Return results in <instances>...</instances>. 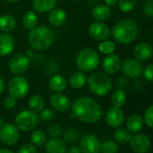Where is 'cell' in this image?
<instances>
[{
    "label": "cell",
    "instance_id": "obj_1",
    "mask_svg": "<svg viewBox=\"0 0 153 153\" xmlns=\"http://www.w3.org/2000/svg\"><path fill=\"white\" fill-rule=\"evenodd\" d=\"M71 111L78 120L84 123H96L103 115L99 103L90 97H80L76 98L71 104Z\"/></svg>",
    "mask_w": 153,
    "mask_h": 153
},
{
    "label": "cell",
    "instance_id": "obj_2",
    "mask_svg": "<svg viewBox=\"0 0 153 153\" xmlns=\"http://www.w3.org/2000/svg\"><path fill=\"white\" fill-rule=\"evenodd\" d=\"M139 34V26L132 19H122L118 21L111 31L114 40L123 45L132 43Z\"/></svg>",
    "mask_w": 153,
    "mask_h": 153
},
{
    "label": "cell",
    "instance_id": "obj_3",
    "mask_svg": "<svg viewBox=\"0 0 153 153\" xmlns=\"http://www.w3.org/2000/svg\"><path fill=\"white\" fill-rule=\"evenodd\" d=\"M27 40L33 49L36 51H45L53 44L55 35L50 27L39 25L29 31Z\"/></svg>",
    "mask_w": 153,
    "mask_h": 153
},
{
    "label": "cell",
    "instance_id": "obj_4",
    "mask_svg": "<svg viewBox=\"0 0 153 153\" xmlns=\"http://www.w3.org/2000/svg\"><path fill=\"white\" fill-rule=\"evenodd\" d=\"M87 86L90 93L97 97L107 95L113 88V80L110 75L97 71L89 75L87 79Z\"/></svg>",
    "mask_w": 153,
    "mask_h": 153
},
{
    "label": "cell",
    "instance_id": "obj_5",
    "mask_svg": "<svg viewBox=\"0 0 153 153\" xmlns=\"http://www.w3.org/2000/svg\"><path fill=\"white\" fill-rule=\"evenodd\" d=\"M75 62L79 70L83 72H93L100 64V57L95 49L84 48L76 54Z\"/></svg>",
    "mask_w": 153,
    "mask_h": 153
},
{
    "label": "cell",
    "instance_id": "obj_6",
    "mask_svg": "<svg viewBox=\"0 0 153 153\" xmlns=\"http://www.w3.org/2000/svg\"><path fill=\"white\" fill-rule=\"evenodd\" d=\"M30 84L24 75H16L9 80L7 85L8 95L17 99L24 98L29 92Z\"/></svg>",
    "mask_w": 153,
    "mask_h": 153
},
{
    "label": "cell",
    "instance_id": "obj_7",
    "mask_svg": "<svg viewBox=\"0 0 153 153\" xmlns=\"http://www.w3.org/2000/svg\"><path fill=\"white\" fill-rule=\"evenodd\" d=\"M39 123L37 114L28 110L20 111L15 117V124L22 131H33Z\"/></svg>",
    "mask_w": 153,
    "mask_h": 153
},
{
    "label": "cell",
    "instance_id": "obj_8",
    "mask_svg": "<svg viewBox=\"0 0 153 153\" xmlns=\"http://www.w3.org/2000/svg\"><path fill=\"white\" fill-rule=\"evenodd\" d=\"M121 69L123 75L129 79H139L142 76L143 65L135 58H128L122 61Z\"/></svg>",
    "mask_w": 153,
    "mask_h": 153
},
{
    "label": "cell",
    "instance_id": "obj_9",
    "mask_svg": "<svg viewBox=\"0 0 153 153\" xmlns=\"http://www.w3.org/2000/svg\"><path fill=\"white\" fill-rule=\"evenodd\" d=\"M19 129L15 123H7L0 127V140L7 146H13L19 140Z\"/></svg>",
    "mask_w": 153,
    "mask_h": 153
},
{
    "label": "cell",
    "instance_id": "obj_10",
    "mask_svg": "<svg viewBox=\"0 0 153 153\" xmlns=\"http://www.w3.org/2000/svg\"><path fill=\"white\" fill-rule=\"evenodd\" d=\"M9 70L12 74L24 75L30 67V58L23 53L14 55L9 60Z\"/></svg>",
    "mask_w": 153,
    "mask_h": 153
},
{
    "label": "cell",
    "instance_id": "obj_11",
    "mask_svg": "<svg viewBox=\"0 0 153 153\" xmlns=\"http://www.w3.org/2000/svg\"><path fill=\"white\" fill-rule=\"evenodd\" d=\"M79 149L82 153H100L101 142L95 134L87 133L80 139Z\"/></svg>",
    "mask_w": 153,
    "mask_h": 153
},
{
    "label": "cell",
    "instance_id": "obj_12",
    "mask_svg": "<svg viewBox=\"0 0 153 153\" xmlns=\"http://www.w3.org/2000/svg\"><path fill=\"white\" fill-rule=\"evenodd\" d=\"M88 33L93 40L97 42H103L110 38L111 30L105 23L95 21L89 25Z\"/></svg>",
    "mask_w": 153,
    "mask_h": 153
},
{
    "label": "cell",
    "instance_id": "obj_13",
    "mask_svg": "<svg viewBox=\"0 0 153 153\" xmlns=\"http://www.w3.org/2000/svg\"><path fill=\"white\" fill-rule=\"evenodd\" d=\"M130 147L136 153H146L150 149V140L143 133L131 135L130 139Z\"/></svg>",
    "mask_w": 153,
    "mask_h": 153
},
{
    "label": "cell",
    "instance_id": "obj_14",
    "mask_svg": "<svg viewBox=\"0 0 153 153\" xmlns=\"http://www.w3.org/2000/svg\"><path fill=\"white\" fill-rule=\"evenodd\" d=\"M122 66V59L119 55L112 53L107 55L103 62H102V68L105 73L108 75H115L121 69Z\"/></svg>",
    "mask_w": 153,
    "mask_h": 153
},
{
    "label": "cell",
    "instance_id": "obj_15",
    "mask_svg": "<svg viewBox=\"0 0 153 153\" xmlns=\"http://www.w3.org/2000/svg\"><path fill=\"white\" fill-rule=\"evenodd\" d=\"M105 121L112 128L120 127L124 122V114L120 107L111 106L105 113Z\"/></svg>",
    "mask_w": 153,
    "mask_h": 153
},
{
    "label": "cell",
    "instance_id": "obj_16",
    "mask_svg": "<svg viewBox=\"0 0 153 153\" xmlns=\"http://www.w3.org/2000/svg\"><path fill=\"white\" fill-rule=\"evenodd\" d=\"M51 107L60 113L68 112L71 108V102L68 97L62 93H54L50 98Z\"/></svg>",
    "mask_w": 153,
    "mask_h": 153
},
{
    "label": "cell",
    "instance_id": "obj_17",
    "mask_svg": "<svg viewBox=\"0 0 153 153\" xmlns=\"http://www.w3.org/2000/svg\"><path fill=\"white\" fill-rule=\"evenodd\" d=\"M16 47V41L10 33H0V56L6 57L11 54Z\"/></svg>",
    "mask_w": 153,
    "mask_h": 153
},
{
    "label": "cell",
    "instance_id": "obj_18",
    "mask_svg": "<svg viewBox=\"0 0 153 153\" xmlns=\"http://www.w3.org/2000/svg\"><path fill=\"white\" fill-rule=\"evenodd\" d=\"M132 54L136 59L146 61L153 56V48L148 42H140L134 46Z\"/></svg>",
    "mask_w": 153,
    "mask_h": 153
},
{
    "label": "cell",
    "instance_id": "obj_19",
    "mask_svg": "<svg viewBox=\"0 0 153 153\" xmlns=\"http://www.w3.org/2000/svg\"><path fill=\"white\" fill-rule=\"evenodd\" d=\"M48 87L53 93H62L68 87V80L59 74H54L51 76Z\"/></svg>",
    "mask_w": 153,
    "mask_h": 153
},
{
    "label": "cell",
    "instance_id": "obj_20",
    "mask_svg": "<svg viewBox=\"0 0 153 153\" xmlns=\"http://www.w3.org/2000/svg\"><path fill=\"white\" fill-rule=\"evenodd\" d=\"M66 20H67V13L64 9L60 7H55L49 12L48 21L50 25L54 27H59L63 25Z\"/></svg>",
    "mask_w": 153,
    "mask_h": 153
},
{
    "label": "cell",
    "instance_id": "obj_21",
    "mask_svg": "<svg viewBox=\"0 0 153 153\" xmlns=\"http://www.w3.org/2000/svg\"><path fill=\"white\" fill-rule=\"evenodd\" d=\"M45 150L47 153H66L67 144L59 138H51L45 142Z\"/></svg>",
    "mask_w": 153,
    "mask_h": 153
},
{
    "label": "cell",
    "instance_id": "obj_22",
    "mask_svg": "<svg viewBox=\"0 0 153 153\" xmlns=\"http://www.w3.org/2000/svg\"><path fill=\"white\" fill-rule=\"evenodd\" d=\"M57 6V0H33V10L36 13L43 14L51 11Z\"/></svg>",
    "mask_w": 153,
    "mask_h": 153
},
{
    "label": "cell",
    "instance_id": "obj_23",
    "mask_svg": "<svg viewBox=\"0 0 153 153\" xmlns=\"http://www.w3.org/2000/svg\"><path fill=\"white\" fill-rule=\"evenodd\" d=\"M91 16L96 22H105L111 16V9L105 5H97L91 11Z\"/></svg>",
    "mask_w": 153,
    "mask_h": 153
},
{
    "label": "cell",
    "instance_id": "obj_24",
    "mask_svg": "<svg viewBox=\"0 0 153 153\" xmlns=\"http://www.w3.org/2000/svg\"><path fill=\"white\" fill-rule=\"evenodd\" d=\"M87 76L83 71L74 72L68 79V84L74 89H81L87 85Z\"/></svg>",
    "mask_w": 153,
    "mask_h": 153
},
{
    "label": "cell",
    "instance_id": "obj_25",
    "mask_svg": "<svg viewBox=\"0 0 153 153\" xmlns=\"http://www.w3.org/2000/svg\"><path fill=\"white\" fill-rule=\"evenodd\" d=\"M17 26L16 18L8 14L0 16V31L2 33H11Z\"/></svg>",
    "mask_w": 153,
    "mask_h": 153
},
{
    "label": "cell",
    "instance_id": "obj_26",
    "mask_svg": "<svg viewBox=\"0 0 153 153\" xmlns=\"http://www.w3.org/2000/svg\"><path fill=\"white\" fill-rule=\"evenodd\" d=\"M45 100L41 95H33L28 100V109L35 114H39L44 109Z\"/></svg>",
    "mask_w": 153,
    "mask_h": 153
},
{
    "label": "cell",
    "instance_id": "obj_27",
    "mask_svg": "<svg viewBox=\"0 0 153 153\" xmlns=\"http://www.w3.org/2000/svg\"><path fill=\"white\" fill-rule=\"evenodd\" d=\"M126 127L130 132H138L143 127V119L139 114H132L127 119Z\"/></svg>",
    "mask_w": 153,
    "mask_h": 153
},
{
    "label": "cell",
    "instance_id": "obj_28",
    "mask_svg": "<svg viewBox=\"0 0 153 153\" xmlns=\"http://www.w3.org/2000/svg\"><path fill=\"white\" fill-rule=\"evenodd\" d=\"M38 24V17L36 12L33 10H29L27 11L22 18V25L26 30H32L35 26H37Z\"/></svg>",
    "mask_w": 153,
    "mask_h": 153
},
{
    "label": "cell",
    "instance_id": "obj_29",
    "mask_svg": "<svg viewBox=\"0 0 153 153\" xmlns=\"http://www.w3.org/2000/svg\"><path fill=\"white\" fill-rule=\"evenodd\" d=\"M126 100H127V95H126V92L123 88H119L117 89H115L112 95V97H111V102H112V105L114 106H116V107H120L122 108L125 103H126Z\"/></svg>",
    "mask_w": 153,
    "mask_h": 153
},
{
    "label": "cell",
    "instance_id": "obj_30",
    "mask_svg": "<svg viewBox=\"0 0 153 153\" xmlns=\"http://www.w3.org/2000/svg\"><path fill=\"white\" fill-rule=\"evenodd\" d=\"M30 140H31V143L33 144L34 146L42 147L45 144L47 140V134L45 133L44 131L37 129L32 132Z\"/></svg>",
    "mask_w": 153,
    "mask_h": 153
},
{
    "label": "cell",
    "instance_id": "obj_31",
    "mask_svg": "<svg viewBox=\"0 0 153 153\" xmlns=\"http://www.w3.org/2000/svg\"><path fill=\"white\" fill-rule=\"evenodd\" d=\"M61 136L63 138V140H65L68 143H73L79 140V133L76 129H75L73 127H69V128H67L64 131H62Z\"/></svg>",
    "mask_w": 153,
    "mask_h": 153
},
{
    "label": "cell",
    "instance_id": "obj_32",
    "mask_svg": "<svg viewBox=\"0 0 153 153\" xmlns=\"http://www.w3.org/2000/svg\"><path fill=\"white\" fill-rule=\"evenodd\" d=\"M131 137V132L125 128H118L114 132L115 140L122 144H125V143L129 142Z\"/></svg>",
    "mask_w": 153,
    "mask_h": 153
},
{
    "label": "cell",
    "instance_id": "obj_33",
    "mask_svg": "<svg viewBox=\"0 0 153 153\" xmlns=\"http://www.w3.org/2000/svg\"><path fill=\"white\" fill-rule=\"evenodd\" d=\"M137 0H118V8L123 13H130L136 7Z\"/></svg>",
    "mask_w": 153,
    "mask_h": 153
},
{
    "label": "cell",
    "instance_id": "obj_34",
    "mask_svg": "<svg viewBox=\"0 0 153 153\" xmlns=\"http://www.w3.org/2000/svg\"><path fill=\"white\" fill-rule=\"evenodd\" d=\"M115 49H116V46H115L114 42H113L112 41H109V40L101 42V43L98 46L99 51L105 55H109V54L114 53Z\"/></svg>",
    "mask_w": 153,
    "mask_h": 153
},
{
    "label": "cell",
    "instance_id": "obj_35",
    "mask_svg": "<svg viewBox=\"0 0 153 153\" xmlns=\"http://www.w3.org/2000/svg\"><path fill=\"white\" fill-rule=\"evenodd\" d=\"M118 145L113 140H106L101 144V152L102 153H117Z\"/></svg>",
    "mask_w": 153,
    "mask_h": 153
},
{
    "label": "cell",
    "instance_id": "obj_36",
    "mask_svg": "<svg viewBox=\"0 0 153 153\" xmlns=\"http://www.w3.org/2000/svg\"><path fill=\"white\" fill-rule=\"evenodd\" d=\"M39 118L43 123H51L55 118V113H54L53 110H51L50 108H45V109H43L42 111L40 112Z\"/></svg>",
    "mask_w": 153,
    "mask_h": 153
},
{
    "label": "cell",
    "instance_id": "obj_37",
    "mask_svg": "<svg viewBox=\"0 0 153 153\" xmlns=\"http://www.w3.org/2000/svg\"><path fill=\"white\" fill-rule=\"evenodd\" d=\"M143 122L150 128H153V105H149L144 112Z\"/></svg>",
    "mask_w": 153,
    "mask_h": 153
},
{
    "label": "cell",
    "instance_id": "obj_38",
    "mask_svg": "<svg viewBox=\"0 0 153 153\" xmlns=\"http://www.w3.org/2000/svg\"><path fill=\"white\" fill-rule=\"evenodd\" d=\"M62 128L60 125L52 123L48 127V133L51 137L52 138H59L62 134Z\"/></svg>",
    "mask_w": 153,
    "mask_h": 153
},
{
    "label": "cell",
    "instance_id": "obj_39",
    "mask_svg": "<svg viewBox=\"0 0 153 153\" xmlns=\"http://www.w3.org/2000/svg\"><path fill=\"white\" fill-rule=\"evenodd\" d=\"M142 76L146 81L153 82V63L149 64L145 68H143Z\"/></svg>",
    "mask_w": 153,
    "mask_h": 153
},
{
    "label": "cell",
    "instance_id": "obj_40",
    "mask_svg": "<svg viewBox=\"0 0 153 153\" xmlns=\"http://www.w3.org/2000/svg\"><path fill=\"white\" fill-rule=\"evenodd\" d=\"M17 153H37V149L32 143H25L19 148Z\"/></svg>",
    "mask_w": 153,
    "mask_h": 153
},
{
    "label": "cell",
    "instance_id": "obj_41",
    "mask_svg": "<svg viewBox=\"0 0 153 153\" xmlns=\"http://www.w3.org/2000/svg\"><path fill=\"white\" fill-rule=\"evenodd\" d=\"M143 12L149 17H153V0H146L143 4Z\"/></svg>",
    "mask_w": 153,
    "mask_h": 153
},
{
    "label": "cell",
    "instance_id": "obj_42",
    "mask_svg": "<svg viewBox=\"0 0 153 153\" xmlns=\"http://www.w3.org/2000/svg\"><path fill=\"white\" fill-rule=\"evenodd\" d=\"M3 105L7 110H12L16 106V99L11 96H8L5 98Z\"/></svg>",
    "mask_w": 153,
    "mask_h": 153
},
{
    "label": "cell",
    "instance_id": "obj_43",
    "mask_svg": "<svg viewBox=\"0 0 153 153\" xmlns=\"http://www.w3.org/2000/svg\"><path fill=\"white\" fill-rule=\"evenodd\" d=\"M118 0H105V5L108 7H114L117 6Z\"/></svg>",
    "mask_w": 153,
    "mask_h": 153
},
{
    "label": "cell",
    "instance_id": "obj_44",
    "mask_svg": "<svg viewBox=\"0 0 153 153\" xmlns=\"http://www.w3.org/2000/svg\"><path fill=\"white\" fill-rule=\"evenodd\" d=\"M66 153H82V151H81V149L79 147L73 146V147L69 148L68 149H67Z\"/></svg>",
    "mask_w": 153,
    "mask_h": 153
},
{
    "label": "cell",
    "instance_id": "obj_45",
    "mask_svg": "<svg viewBox=\"0 0 153 153\" xmlns=\"http://www.w3.org/2000/svg\"><path fill=\"white\" fill-rule=\"evenodd\" d=\"M5 88H6L5 80H4V79L2 78V76H0V95H1L5 91Z\"/></svg>",
    "mask_w": 153,
    "mask_h": 153
},
{
    "label": "cell",
    "instance_id": "obj_46",
    "mask_svg": "<svg viewBox=\"0 0 153 153\" xmlns=\"http://www.w3.org/2000/svg\"><path fill=\"white\" fill-rule=\"evenodd\" d=\"M118 85L120 86V88H123V87H124V86H126V84H127V80L124 79V78H119L118 79Z\"/></svg>",
    "mask_w": 153,
    "mask_h": 153
},
{
    "label": "cell",
    "instance_id": "obj_47",
    "mask_svg": "<svg viewBox=\"0 0 153 153\" xmlns=\"http://www.w3.org/2000/svg\"><path fill=\"white\" fill-rule=\"evenodd\" d=\"M0 153H15V152L8 149H0Z\"/></svg>",
    "mask_w": 153,
    "mask_h": 153
},
{
    "label": "cell",
    "instance_id": "obj_48",
    "mask_svg": "<svg viewBox=\"0 0 153 153\" xmlns=\"http://www.w3.org/2000/svg\"><path fill=\"white\" fill-rule=\"evenodd\" d=\"M4 1H6L7 3H9V4H15V3L19 2L20 0H4Z\"/></svg>",
    "mask_w": 153,
    "mask_h": 153
},
{
    "label": "cell",
    "instance_id": "obj_49",
    "mask_svg": "<svg viewBox=\"0 0 153 153\" xmlns=\"http://www.w3.org/2000/svg\"><path fill=\"white\" fill-rule=\"evenodd\" d=\"M4 123H5V121H4V119L0 116V127H2L3 125H4Z\"/></svg>",
    "mask_w": 153,
    "mask_h": 153
},
{
    "label": "cell",
    "instance_id": "obj_50",
    "mask_svg": "<svg viewBox=\"0 0 153 153\" xmlns=\"http://www.w3.org/2000/svg\"><path fill=\"white\" fill-rule=\"evenodd\" d=\"M71 1H75V2H76V1H80V0H71Z\"/></svg>",
    "mask_w": 153,
    "mask_h": 153
},
{
    "label": "cell",
    "instance_id": "obj_51",
    "mask_svg": "<svg viewBox=\"0 0 153 153\" xmlns=\"http://www.w3.org/2000/svg\"><path fill=\"white\" fill-rule=\"evenodd\" d=\"M0 58H1V56H0Z\"/></svg>",
    "mask_w": 153,
    "mask_h": 153
},
{
    "label": "cell",
    "instance_id": "obj_52",
    "mask_svg": "<svg viewBox=\"0 0 153 153\" xmlns=\"http://www.w3.org/2000/svg\"><path fill=\"white\" fill-rule=\"evenodd\" d=\"M0 142H1V140H0Z\"/></svg>",
    "mask_w": 153,
    "mask_h": 153
}]
</instances>
